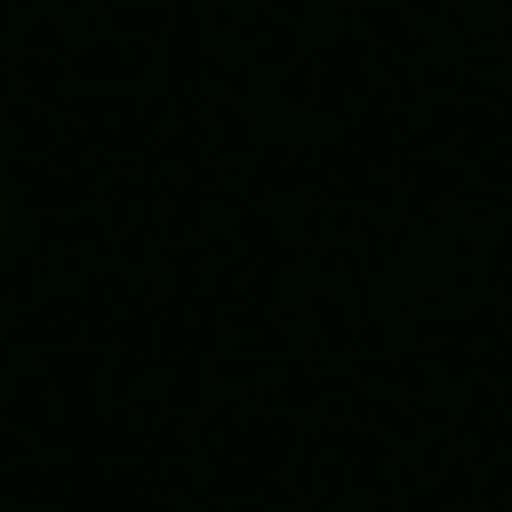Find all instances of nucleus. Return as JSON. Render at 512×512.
<instances>
[{
    "label": "nucleus",
    "instance_id": "f257e3e1",
    "mask_svg": "<svg viewBox=\"0 0 512 512\" xmlns=\"http://www.w3.org/2000/svg\"><path fill=\"white\" fill-rule=\"evenodd\" d=\"M0 256H10V171H0Z\"/></svg>",
    "mask_w": 512,
    "mask_h": 512
}]
</instances>
